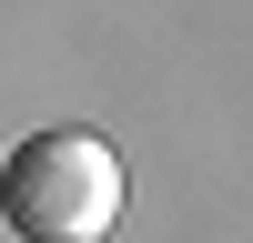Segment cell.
Segmentation results:
<instances>
[{"label":"cell","mask_w":253,"mask_h":243,"mask_svg":"<svg viewBox=\"0 0 253 243\" xmlns=\"http://www.w3.org/2000/svg\"><path fill=\"white\" fill-rule=\"evenodd\" d=\"M0 223L20 243H101L122 223V152L91 122H51V132L10 142V162H0Z\"/></svg>","instance_id":"cell-1"}]
</instances>
